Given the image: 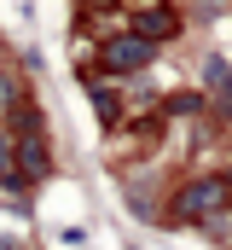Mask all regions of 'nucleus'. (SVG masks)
<instances>
[{"label": "nucleus", "instance_id": "nucleus-4", "mask_svg": "<svg viewBox=\"0 0 232 250\" xmlns=\"http://www.w3.org/2000/svg\"><path fill=\"white\" fill-rule=\"evenodd\" d=\"M203 82H209V87L221 93V105L232 111V64H227V59H209V70H203Z\"/></svg>", "mask_w": 232, "mask_h": 250}, {"label": "nucleus", "instance_id": "nucleus-9", "mask_svg": "<svg viewBox=\"0 0 232 250\" xmlns=\"http://www.w3.org/2000/svg\"><path fill=\"white\" fill-rule=\"evenodd\" d=\"M227 198H232V175H227Z\"/></svg>", "mask_w": 232, "mask_h": 250}, {"label": "nucleus", "instance_id": "nucleus-3", "mask_svg": "<svg viewBox=\"0 0 232 250\" xmlns=\"http://www.w3.org/2000/svg\"><path fill=\"white\" fill-rule=\"evenodd\" d=\"M174 29H180V18L174 12H163V6H151V12H134V23H128V35H139V41H169Z\"/></svg>", "mask_w": 232, "mask_h": 250}, {"label": "nucleus", "instance_id": "nucleus-6", "mask_svg": "<svg viewBox=\"0 0 232 250\" xmlns=\"http://www.w3.org/2000/svg\"><path fill=\"white\" fill-rule=\"evenodd\" d=\"M93 111H99V123H105V128L116 123V93H111V87H99V93H93Z\"/></svg>", "mask_w": 232, "mask_h": 250}, {"label": "nucleus", "instance_id": "nucleus-2", "mask_svg": "<svg viewBox=\"0 0 232 250\" xmlns=\"http://www.w3.org/2000/svg\"><path fill=\"white\" fill-rule=\"evenodd\" d=\"M151 41H139V35H116V41H105V53H99V64L111 70V76H134V70H145L151 64Z\"/></svg>", "mask_w": 232, "mask_h": 250}, {"label": "nucleus", "instance_id": "nucleus-5", "mask_svg": "<svg viewBox=\"0 0 232 250\" xmlns=\"http://www.w3.org/2000/svg\"><path fill=\"white\" fill-rule=\"evenodd\" d=\"M12 163H23V175H41V169H47V146H41V140H23V146L12 151Z\"/></svg>", "mask_w": 232, "mask_h": 250}, {"label": "nucleus", "instance_id": "nucleus-8", "mask_svg": "<svg viewBox=\"0 0 232 250\" xmlns=\"http://www.w3.org/2000/svg\"><path fill=\"white\" fill-rule=\"evenodd\" d=\"M93 6H116V0H93Z\"/></svg>", "mask_w": 232, "mask_h": 250}, {"label": "nucleus", "instance_id": "nucleus-1", "mask_svg": "<svg viewBox=\"0 0 232 250\" xmlns=\"http://www.w3.org/2000/svg\"><path fill=\"white\" fill-rule=\"evenodd\" d=\"M221 204H227V181H192V187L174 192V215L180 221H209Z\"/></svg>", "mask_w": 232, "mask_h": 250}, {"label": "nucleus", "instance_id": "nucleus-7", "mask_svg": "<svg viewBox=\"0 0 232 250\" xmlns=\"http://www.w3.org/2000/svg\"><path fill=\"white\" fill-rule=\"evenodd\" d=\"M0 181H18V163H12V140L0 134Z\"/></svg>", "mask_w": 232, "mask_h": 250}]
</instances>
